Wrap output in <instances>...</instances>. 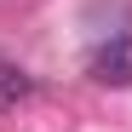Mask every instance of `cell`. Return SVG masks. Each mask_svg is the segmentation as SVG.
Masks as SVG:
<instances>
[{
  "mask_svg": "<svg viewBox=\"0 0 132 132\" xmlns=\"http://www.w3.org/2000/svg\"><path fill=\"white\" fill-rule=\"evenodd\" d=\"M92 80L103 86H132V35H115L92 52Z\"/></svg>",
  "mask_w": 132,
  "mask_h": 132,
  "instance_id": "1",
  "label": "cell"
},
{
  "mask_svg": "<svg viewBox=\"0 0 132 132\" xmlns=\"http://www.w3.org/2000/svg\"><path fill=\"white\" fill-rule=\"evenodd\" d=\"M29 98V75L23 69H6V63H0V109H17Z\"/></svg>",
  "mask_w": 132,
  "mask_h": 132,
  "instance_id": "2",
  "label": "cell"
}]
</instances>
